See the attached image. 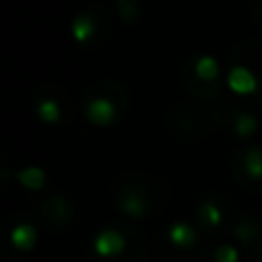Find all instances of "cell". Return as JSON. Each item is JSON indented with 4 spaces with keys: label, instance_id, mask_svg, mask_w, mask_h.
I'll use <instances>...</instances> for the list:
<instances>
[{
    "label": "cell",
    "instance_id": "3",
    "mask_svg": "<svg viewBox=\"0 0 262 262\" xmlns=\"http://www.w3.org/2000/svg\"><path fill=\"white\" fill-rule=\"evenodd\" d=\"M97 32H99V18H97L95 9H85V12L76 14L69 23V35L76 44H90L95 41Z\"/></svg>",
    "mask_w": 262,
    "mask_h": 262
},
{
    "label": "cell",
    "instance_id": "1",
    "mask_svg": "<svg viewBox=\"0 0 262 262\" xmlns=\"http://www.w3.org/2000/svg\"><path fill=\"white\" fill-rule=\"evenodd\" d=\"M92 251H95L97 258L101 260H113L127 251V235L113 228H104L95 235L92 239Z\"/></svg>",
    "mask_w": 262,
    "mask_h": 262
},
{
    "label": "cell",
    "instance_id": "13",
    "mask_svg": "<svg viewBox=\"0 0 262 262\" xmlns=\"http://www.w3.org/2000/svg\"><path fill=\"white\" fill-rule=\"evenodd\" d=\"M198 212H200V219H203L209 228H219L223 223V212L214 200H203L200 207H198Z\"/></svg>",
    "mask_w": 262,
    "mask_h": 262
},
{
    "label": "cell",
    "instance_id": "15",
    "mask_svg": "<svg viewBox=\"0 0 262 262\" xmlns=\"http://www.w3.org/2000/svg\"><path fill=\"white\" fill-rule=\"evenodd\" d=\"M214 262H239V249L235 244H219L214 249Z\"/></svg>",
    "mask_w": 262,
    "mask_h": 262
},
{
    "label": "cell",
    "instance_id": "6",
    "mask_svg": "<svg viewBox=\"0 0 262 262\" xmlns=\"http://www.w3.org/2000/svg\"><path fill=\"white\" fill-rule=\"evenodd\" d=\"M37 242H39V232H37V228L28 221L16 223V226H12V230H9V244H12L16 251H21V253L35 251Z\"/></svg>",
    "mask_w": 262,
    "mask_h": 262
},
{
    "label": "cell",
    "instance_id": "5",
    "mask_svg": "<svg viewBox=\"0 0 262 262\" xmlns=\"http://www.w3.org/2000/svg\"><path fill=\"white\" fill-rule=\"evenodd\" d=\"M226 85L230 92L244 97V95H253L258 90V78H255V74L249 67L235 64V67H230V72L226 76Z\"/></svg>",
    "mask_w": 262,
    "mask_h": 262
},
{
    "label": "cell",
    "instance_id": "2",
    "mask_svg": "<svg viewBox=\"0 0 262 262\" xmlns=\"http://www.w3.org/2000/svg\"><path fill=\"white\" fill-rule=\"evenodd\" d=\"M83 111H85V120L92 127L106 129L118 122V106L108 97H92V99L85 101V108Z\"/></svg>",
    "mask_w": 262,
    "mask_h": 262
},
{
    "label": "cell",
    "instance_id": "18",
    "mask_svg": "<svg viewBox=\"0 0 262 262\" xmlns=\"http://www.w3.org/2000/svg\"><path fill=\"white\" fill-rule=\"evenodd\" d=\"M258 18L262 21V0H258Z\"/></svg>",
    "mask_w": 262,
    "mask_h": 262
},
{
    "label": "cell",
    "instance_id": "4",
    "mask_svg": "<svg viewBox=\"0 0 262 262\" xmlns=\"http://www.w3.org/2000/svg\"><path fill=\"white\" fill-rule=\"evenodd\" d=\"M118 209L124 214V216L134 219V221H143L149 214V203L143 195V191L138 189H127L120 193L118 198Z\"/></svg>",
    "mask_w": 262,
    "mask_h": 262
},
{
    "label": "cell",
    "instance_id": "16",
    "mask_svg": "<svg viewBox=\"0 0 262 262\" xmlns=\"http://www.w3.org/2000/svg\"><path fill=\"white\" fill-rule=\"evenodd\" d=\"M118 3V14L124 23H134L138 18V3L136 0H115Z\"/></svg>",
    "mask_w": 262,
    "mask_h": 262
},
{
    "label": "cell",
    "instance_id": "9",
    "mask_svg": "<svg viewBox=\"0 0 262 262\" xmlns=\"http://www.w3.org/2000/svg\"><path fill=\"white\" fill-rule=\"evenodd\" d=\"M14 180L28 191H41L46 186V170L39 166H26L21 170H16Z\"/></svg>",
    "mask_w": 262,
    "mask_h": 262
},
{
    "label": "cell",
    "instance_id": "14",
    "mask_svg": "<svg viewBox=\"0 0 262 262\" xmlns=\"http://www.w3.org/2000/svg\"><path fill=\"white\" fill-rule=\"evenodd\" d=\"M258 235H260V226L253 221H249V219L239 221V226H237V230H235V237L239 242H253Z\"/></svg>",
    "mask_w": 262,
    "mask_h": 262
},
{
    "label": "cell",
    "instance_id": "12",
    "mask_svg": "<svg viewBox=\"0 0 262 262\" xmlns=\"http://www.w3.org/2000/svg\"><path fill=\"white\" fill-rule=\"evenodd\" d=\"M242 168L251 180H262V147H249L242 157Z\"/></svg>",
    "mask_w": 262,
    "mask_h": 262
},
{
    "label": "cell",
    "instance_id": "7",
    "mask_svg": "<svg viewBox=\"0 0 262 262\" xmlns=\"http://www.w3.org/2000/svg\"><path fill=\"white\" fill-rule=\"evenodd\" d=\"M168 242L180 251H189L198 244V230L186 221H175L168 228Z\"/></svg>",
    "mask_w": 262,
    "mask_h": 262
},
{
    "label": "cell",
    "instance_id": "10",
    "mask_svg": "<svg viewBox=\"0 0 262 262\" xmlns=\"http://www.w3.org/2000/svg\"><path fill=\"white\" fill-rule=\"evenodd\" d=\"M35 111L37 118L44 124H49V127H55V124L62 122V108H60V104L55 99H39Z\"/></svg>",
    "mask_w": 262,
    "mask_h": 262
},
{
    "label": "cell",
    "instance_id": "11",
    "mask_svg": "<svg viewBox=\"0 0 262 262\" xmlns=\"http://www.w3.org/2000/svg\"><path fill=\"white\" fill-rule=\"evenodd\" d=\"M258 127H260L258 115L249 113V111H242V113H237L235 120H232V129H235V136H239V138H251V136L258 131Z\"/></svg>",
    "mask_w": 262,
    "mask_h": 262
},
{
    "label": "cell",
    "instance_id": "8",
    "mask_svg": "<svg viewBox=\"0 0 262 262\" xmlns=\"http://www.w3.org/2000/svg\"><path fill=\"white\" fill-rule=\"evenodd\" d=\"M193 74L198 81L214 83V81H219V76H221V64H219V60L214 58V55L203 53L193 60Z\"/></svg>",
    "mask_w": 262,
    "mask_h": 262
},
{
    "label": "cell",
    "instance_id": "17",
    "mask_svg": "<svg viewBox=\"0 0 262 262\" xmlns=\"http://www.w3.org/2000/svg\"><path fill=\"white\" fill-rule=\"evenodd\" d=\"M51 209H53V219L55 221H69V219H72V207H69L67 205V200L64 198H53L51 200Z\"/></svg>",
    "mask_w": 262,
    "mask_h": 262
}]
</instances>
